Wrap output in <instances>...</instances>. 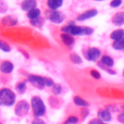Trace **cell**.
<instances>
[{"label": "cell", "instance_id": "obj_1", "mask_svg": "<svg viewBox=\"0 0 124 124\" xmlns=\"http://www.w3.org/2000/svg\"><path fill=\"white\" fill-rule=\"evenodd\" d=\"M62 32L65 34H70L72 36L75 35H92L94 33V30L89 27H81V26H76L74 24H70L64 27H62Z\"/></svg>", "mask_w": 124, "mask_h": 124}, {"label": "cell", "instance_id": "obj_2", "mask_svg": "<svg viewBox=\"0 0 124 124\" xmlns=\"http://www.w3.org/2000/svg\"><path fill=\"white\" fill-rule=\"evenodd\" d=\"M15 102V95L9 88H2L0 90V105L12 106Z\"/></svg>", "mask_w": 124, "mask_h": 124}, {"label": "cell", "instance_id": "obj_3", "mask_svg": "<svg viewBox=\"0 0 124 124\" xmlns=\"http://www.w3.org/2000/svg\"><path fill=\"white\" fill-rule=\"evenodd\" d=\"M32 108H33L34 116H36V118H39V116H44L46 112L45 103H44V101L37 96H35L32 98Z\"/></svg>", "mask_w": 124, "mask_h": 124}, {"label": "cell", "instance_id": "obj_4", "mask_svg": "<svg viewBox=\"0 0 124 124\" xmlns=\"http://www.w3.org/2000/svg\"><path fill=\"white\" fill-rule=\"evenodd\" d=\"M28 109H30V105H28L25 100H21L20 102L16 103L15 113H16V116H23L28 112Z\"/></svg>", "mask_w": 124, "mask_h": 124}, {"label": "cell", "instance_id": "obj_5", "mask_svg": "<svg viewBox=\"0 0 124 124\" xmlns=\"http://www.w3.org/2000/svg\"><path fill=\"white\" fill-rule=\"evenodd\" d=\"M28 81H30L35 87L39 88V89H41V88H44L46 86L45 85V77L38 76V75H30V76H28Z\"/></svg>", "mask_w": 124, "mask_h": 124}, {"label": "cell", "instance_id": "obj_6", "mask_svg": "<svg viewBox=\"0 0 124 124\" xmlns=\"http://www.w3.org/2000/svg\"><path fill=\"white\" fill-rule=\"evenodd\" d=\"M101 56V51L98 48H90L87 51V59L90 61H97L99 60Z\"/></svg>", "mask_w": 124, "mask_h": 124}, {"label": "cell", "instance_id": "obj_7", "mask_svg": "<svg viewBox=\"0 0 124 124\" xmlns=\"http://www.w3.org/2000/svg\"><path fill=\"white\" fill-rule=\"evenodd\" d=\"M97 13H98V12H97V10H95V9L87 10V11H85V12H83L82 14L78 15V17H77V21H85V20L92 19V17L96 16Z\"/></svg>", "mask_w": 124, "mask_h": 124}, {"label": "cell", "instance_id": "obj_8", "mask_svg": "<svg viewBox=\"0 0 124 124\" xmlns=\"http://www.w3.org/2000/svg\"><path fill=\"white\" fill-rule=\"evenodd\" d=\"M49 20L51 22H54V23H56V24H60L63 22V20H64V16L62 15V13L60 12H58V11H52L51 13L49 14Z\"/></svg>", "mask_w": 124, "mask_h": 124}, {"label": "cell", "instance_id": "obj_9", "mask_svg": "<svg viewBox=\"0 0 124 124\" xmlns=\"http://www.w3.org/2000/svg\"><path fill=\"white\" fill-rule=\"evenodd\" d=\"M13 69H14V65L10 61H3L0 64V71L2 73H11L13 71Z\"/></svg>", "mask_w": 124, "mask_h": 124}, {"label": "cell", "instance_id": "obj_10", "mask_svg": "<svg viewBox=\"0 0 124 124\" xmlns=\"http://www.w3.org/2000/svg\"><path fill=\"white\" fill-rule=\"evenodd\" d=\"M21 7L24 11H30V10H32V9L36 8V1H35V0H24V1L22 2Z\"/></svg>", "mask_w": 124, "mask_h": 124}, {"label": "cell", "instance_id": "obj_11", "mask_svg": "<svg viewBox=\"0 0 124 124\" xmlns=\"http://www.w3.org/2000/svg\"><path fill=\"white\" fill-rule=\"evenodd\" d=\"M112 23L114 25H123L124 24V12H118L112 17Z\"/></svg>", "mask_w": 124, "mask_h": 124}, {"label": "cell", "instance_id": "obj_12", "mask_svg": "<svg viewBox=\"0 0 124 124\" xmlns=\"http://www.w3.org/2000/svg\"><path fill=\"white\" fill-rule=\"evenodd\" d=\"M61 39L64 45L68 46V47H71V46H73V44H74V38H73V36L70 34L63 33V34L61 35Z\"/></svg>", "mask_w": 124, "mask_h": 124}, {"label": "cell", "instance_id": "obj_13", "mask_svg": "<svg viewBox=\"0 0 124 124\" xmlns=\"http://www.w3.org/2000/svg\"><path fill=\"white\" fill-rule=\"evenodd\" d=\"M40 16V10L37 8H34L32 10L27 11V17L32 21V20H35V19H38Z\"/></svg>", "mask_w": 124, "mask_h": 124}, {"label": "cell", "instance_id": "obj_14", "mask_svg": "<svg viewBox=\"0 0 124 124\" xmlns=\"http://www.w3.org/2000/svg\"><path fill=\"white\" fill-rule=\"evenodd\" d=\"M16 23H17V21L14 19V17L11 16V15L4 16L3 19H2V24L6 26H14Z\"/></svg>", "mask_w": 124, "mask_h": 124}, {"label": "cell", "instance_id": "obj_15", "mask_svg": "<svg viewBox=\"0 0 124 124\" xmlns=\"http://www.w3.org/2000/svg\"><path fill=\"white\" fill-rule=\"evenodd\" d=\"M63 3V0H48L47 4L51 10H57L58 8H60Z\"/></svg>", "mask_w": 124, "mask_h": 124}, {"label": "cell", "instance_id": "obj_16", "mask_svg": "<svg viewBox=\"0 0 124 124\" xmlns=\"http://www.w3.org/2000/svg\"><path fill=\"white\" fill-rule=\"evenodd\" d=\"M111 38L116 40H120V39L124 38V31L123 30H116L111 33Z\"/></svg>", "mask_w": 124, "mask_h": 124}, {"label": "cell", "instance_id": "obj_17", "mask_svg": "<svg viewBox=\"0 0 124 124\" xmlns=\"http://www.w3.org/2000/svg\"><path fill=\"white\" fill-rule=\"evenodd\" d=\"M98 116L102 121H110L111 120V113L108 110H101L98 112Z\"/></svg>", "mask_w": 124, "mask_h": 124}, {"label": "cell", "instance_id": "obj_18", "mask_svg": "<svg viewBox=\"0 0 124 124\" xmlns=\"http://www.w3.org/2000/svg\"><path fill=\"white\" fill-rule=\"evenodd\" d=\"M101 63H102L105 66L111 68V66H113L114 61H113V59H112L111 57H109V56H103L102 58H101Z\"/></svg>", "mask_w": 124, "mask_h": 124}, {"label": "cell", "instance_id": "obj_19", "mask_svg": "<svg viewBox=\"0 0 124 124\" xmlns=\"http://www.w3.org/2000/svg\"><path fill=\"white\" fill-rule=\"evenodd\" d=\"M74 103L76 106H79V107H88V102L86 100H84L83 98L76 96L74 97Z\"/></svg>", "mask_w": 124, "mask_h": 124}, {"label": "cell", "instance_id": "obj_20", "mask_svg": "<svg viewBox=\"0 0 124 124\" xmlns=\"http://www.w3.org/2000/svg\"><path fill=\"white\" fill-rule=\"evenodd\" d=\"M112 47L116 50H123L124 49V38L120 39V40H116L112 44Z\"/></svg>", "mask_w": 124, "mask_h": 124}, {"label": "cell", "instance_id": "obj_21", "mask_svg": "<svg viewBox=\"0 0 124 124\" xmlns=\"http://www.w3.org/2000/svg\"><path fill=\"white\" fill-rule=\"evenodd\" d=\"M70 59H71V61L73 62V63H81L82 62V59H81V57L78 56V54H72L70 56Z\"/></svg>", "mask_w": 124, "mask_h": 124}, {"label": "cell", "instance_id": "obj_22", "mask_svg": "<svg viewBox=\"0 0 124 124\" xmlns=\"http://www.w3.org/2000/svg\"><path fill=\"white\" fill-rule=\"evenodd\" d=\"M0 49H1L2 51H4V52H9L11 50V48H10V46H9L7 43L0 40Z\"/></svg>", "mask_w": 124, "mask_h": 124}, {"label": "cell", "instance_id": "obj_23", "mask_svg": "<svg viewBox=\"0 0 124 124\" xmlns=\"http://www.w3.org/2000/svg\"><path fill=\"white\" fill-rule=\"evenodd\" d=\"M77 122H78V119H77L76 116H70V118L64 122V124H76Z\"/></svg>", "mask_w": 124, "mask_h": 124}, {"label": "cell", "instance_id": "obj_24", "mask_svg": "<svg viewBox=\"0 0 124 124\" xmlns=\"http://www.w3.org/2000/svg\"><path fill=\"white\" fill-rule=\"evenodd\" d=\"M121 4H122V0H112V1L110 2V6H111L112 8H118Z\"/></svg>", "mask_w": 124, "mask_h": 124}, {"label": "cell", "instance_id": "obj_25", "mask_svg": "<svg viewBox=\"0 0 124 124\" xmlns=\"http://www.w3.org/2000/svg\"><path fill=\"white\" fill-rule=\"evenodd\" d=\"M52 92H54V94H56V95H58V94H60L61 93V86L60 85H54V86H52Z\"/></svg>", "mask_w": 124, "mask_h": 124}, {"label": "cell", "instance_id": "obj_26", "mask_svg": "<svg viewBox=\"0 0 124 124\" xmlns=\"http://www.w3.org/2000/svg\"><path fill=\"white\" fill-rule=\"evenodd\" d=\"M16 88H17V90H19L20 93H23L24 90H25V88H26L25 83H19L16 85Z\"/></svg>", "mask_w": 124, "mask_h": 124}, {"label": "cell", "instance_id": "obj_27", "mask_svg": "<svg viewBox=\"0 0 124 124\" xmlns=\"http://www.w3.org/2000/svg\"><path fill=\"white\" fill-rule=\"evenodd\" d=\"M32 24L33 25H35V26H39V25H41V23H43V20L40 19V17H38V19H35V20H32Z\"/></svg>", "mask_w": 124, "mask_h": 124}, {"label": "cell", "instance_id": "obj_28", "mask_svg": "<svg viewBox=\"0 0 124 124\" xmlns=\"http://www.w3.org/2000/svg\"><path fill=\"white\" fill-rule=\"evenodd\" d=\"M90 74H92V76L93 77H95V78H100V73L99 72H97V71H95V70H93V71H90Z\"/></svg>", "mask_w": 124, "mask_h": 124}, {"label": "cell", "instance_id": "obj_29", "mask_svg": "<svg viewBox=\"0 0 124 124\" xmlns=\"http://www.w3.org/2000/svg\"><path fill=\"white\" fill-rule=\"evenodd\" d=\"M32 124H46L45 122H44L41 119H39V118H37V119H35L34 121L32 122Z\"/></svg>", "mask_w": 124, "mask_h": 124}, {"label": "cell", "instance_id": "obj_30", "mask_svg": "<svg viewBox=\"0 0 124 124\" xmlns=\"http://www.w3.org/2000/svg\"><path fill=\"white\" fill-rule=\"evenodd\" d=\"M118 120L120 121L121 123H123V124H124V112H122V113H120V114H119V116H118Z\"/></svg>", "mask_w": 124, "mask_h": 124}, {"label": "cell", "instance_id": "obj_31", "mask_svg": "<svg viewBox=\"0 0 124 124\" xmlns=\"http://www.w3.org/2000/svg\"><path fill=\"white\" fill-rule=\"evenodd\" d=\"M100 123H101L100 119H96V120L90 121V123H89V124H100Z\"/></svg>", "mask_w": 124, "mask_h": 124}, {"label": "cell", "instance_id": "obj_32", "mask_svg": "<svg viewBox=\"0 0 124 124\" xmlns=\"http://www.w3.org/2000/svg\"><path fill=\"white\" fill-rule=\"evenodd\" d=\"M96 1H102V0H96Z\"/></svg>", "mask_w": 124, "mask_h": 124}, {"label": "cell", "instance_id": "obj_33", "mask_svg": "<svg viewBox=\"0 0 124 124\" xmlns=\"http://www.w3.org/2000/svg\"><path fill=\"white\" fill-rule=\"evenodd\" d=\"M100 124H107V123H100Z\"/></svg>", "mask_w": 124, "mask_h": 124}, {"label": "cell", "instance_id": "obj_34", "mask_svg": "<svg viewBox=\"0 0 124 124\" xmlns=\"http://www.w3.org/2000/svg\"><path fill=\"white\" fill-rule=\"evenodd\" d=\"M123 76H124V70H123Z\"/></svg>", "mask_w": 124, "mask_h": 124}, {"label": "cell", "instance_id": "obj_35", "mask_svg": "<svg viewBox=\"0 0 124 124\" xmlns=\"http://www.w3.org/2000/svg\"><path fill=\"white\" fill-rule=\"evenodd\" d=\"M0 124H1V123H0Z\"/></svg>", "mask_w": 124, "mask_h": 124}]
</instances>
